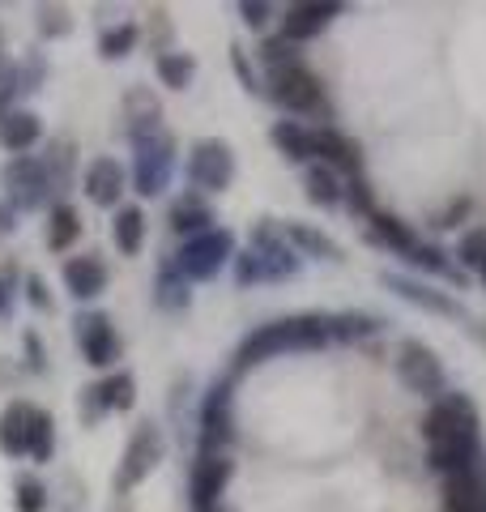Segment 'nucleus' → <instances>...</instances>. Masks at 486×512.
I'll return each mask as SVG.
<instances>
[{
  "label": "nucleus",
  "mask_w": 486,
  "mask_h": 512,
  "mask_svg": "<svg viewBox=\"0 0 486 512\" xmlns=\"http://www.w3.org/2000/svg\"><path fill=\"white\" fill-rule=\"evenodd\" d=\"M423 436H427V453L431 466L444 474H461L474 457V440H478V414L465 397H440L423 419Z\"/></svg>",
  "instance_id": "f257e3e1"
},
{
  "label": "nucleus",
  "mask_w": 486,
  "mask_h": 512,
  "mask_svg": "<svg viewBox=\"0 0 486 512\" xmlns=\"http://www.w3.org/2000/svg\"><path fill=\"white\" fill-rule=\"evenodd\" d=\"M333 338V320L329 316H295V320H278V325L256 329L248 342L239 346V367H252L261 359H273L282 350H316Z\"/></svg>",
  "instance_id": "f03ea898"
},
{
  "label": "nucleus",
  "mask_w": 486,
  "mask_h": 512,
  "mask_svg": "<svg viewBox=\"0 0 486 512\" xmlns=\"http://www.w3.org/2000/svg\"><path fill=\"white\" fill-rule=\"evenodd\" d=\"M188 180L197 188H205V192H222L226 184L235 180V154H231V146L218 141V137L197 141L192 154H188Z\"/></svg>",
  "instance_id": "7ed1b4c3"
},
{
  "label": "nucleus",
  "mask_w": 486,
  "mask_h": 512,
  "mask_svg": "<svg viewBox=\"0 0 486 512\" xmlns=\"http://www.w3.org/2000/svg\"><path fill=\"white\" fill-rule=\"evenodd\" d=\"M231 235L226 231H205L197 239H188L184 252H180V261H175V269L188 278V282H205V278H214L218 269L231 261Z\"/></svg>",
  "instance_id": "20e7f679"
},
{
  "label": "nucleus",
  "mask_w": 486,
  "mask_h": 512,
  "mask_svg": "<svg viewBox=\"0 0 486 512\" xmlns=\"http://www.w3.org/2000/svg\"><path fill=\"white\" fill-rule=\"evenodd\" d=\"M397 376L410 393H423V397H435L444 389V367L435 359V350L423 346V342H401L397 346Z\"/></svg>",
  "instance_id": "39448f33"
},
{
  "label": "nucleus",
  "mask_w": 486,
  "mask_h": 512,
  "mask_svg": "<svg viewBox=\"0 0 486 512\" xmlns=\"http://www.w3.org/2000/svg\"><path fill=\"white\" fill-rule=\"evenodd\" d=\"M269 94H273V99H278L286 111H316V107H320V82L303 69L299 60L269 69Z\"/></svg>",
  "instance_id": "423d86ee"
},
{
  "label": "nucleus",
  "mask_w": 486,
  "mask_h": 512,
  "mask_svg": "<svg viewBox=\"0 0 486 512\" xmlns=\"http://www.w3.org/2000/svg\"><path fill=\"white\" fill-rule=\"evenodd\" d=\"M158 461H162V436H158V427L154 423H141L133 431V440H128V448H124V466L116 474L120 491L145 483V478L158 470Z\"/></svg>",
  "instance_id": "0eeeda50"
},
{
  "label": "nucleus",
  "mask_w": 486,
  "mask_h": 512,
  "mask_svg": "<svg viewBox=\"0 0 486 512\" xmlns=\"http://www.w3.org/2000/svg\"><path fill=\"white\" fill-rule=\"evenodd\" d=\"M5 188H9V201L18 205V210H35L47 192V167L39 158H26L18 154L13 163L5 167Z\"/></svg>",
  "instance_id": "6e6552de"
},
{
  "label": "nucleus",
  "mask_w": 486,
  "mask_h": 512,
  "mask_svg": "<svg viewBox=\"0 0 486 512\" xmlns=\"http://www.w3.org/2000/svg\"><path fill=\"white\" fill-rule=\"evenodd\" d=\"M77 342H81V355H86L90 367H111L120 359V338L103 312L77 320Z\"/></svg>",
  "instance_id": "1a4fd4ad"
},
{
  "label": "nucleus",
  "mask_w": 486,
  "mask_h": 512,
  "mask_svg": "<svg viewBox=\"0 0 486 512\" xmlns=\"http://www.w3.org/2000/svg\"><path fill=\"white\" fill-rule=\"evenodd\" d=\"M226 478H231V461H226L222 453H201L197 466H192V508L214 512Z\"/></svg>",
  "instance_id": "9d476101"
},
{
  "label": "nucleus",
  "mask_w": 486,
  "mask_h": 512,
  "mask_svg": "<svg viewBox=\"0 0 486 512\" xmlns=\"http://www.w3.org/2000/svg\"><path fill=\"white\" fill-rule=\"evenodd\" d=\"M81 184H86V197L94 201V205H120V197H124V167L116 163V158H90V167H86V175H81Z\"/></svg>",
  "instance_id": "9b49d317"
},
{
  "label": "nucleus",
  "mask_w": 486,
  "mask_h": 512,
  "mask_svg": "<svg viewBox=\"0 0 486 512\" xmlns=\"http://www.w3.org/2000/svg\"><path fill=\"white\" fill-rule=\"evenodd\" d=\"M30 427H35V406L9 402L5 414H0V453L30 457Z\"/></svg>",
  "instance_id": "f8f14e48"
},
{
  "label": "nucleus",
  "mask_w": 486,
  "mask_h": 512,
  "mask_svg": "<svg viewBox=\"0 0 486 512\" xmlns=\"http://www.w3.org/2000/svg\"><path fill=\"white\" fill-rule=\"evenodd\" d=\"M124 116H128V133H133L137 141H150V137H158V124H162L158 94H150L145 86L128 90V94H124Z\"/></svg>",
  "instance_id": "ddd939ff"
},
{
  "label": "nucleus",
  "mask_w": 486,
  "mask_h": 512,
  "mask_svg": "<svg viewBox=\"0 0 486 512\" xmlns=\"http://www.w3.org/2000/svg\"><path fill=\"white\" fill-rule=\"evenodd\" d=\"M64 286H69L73 299H94L107 291V265L99 256H73L69 265H64Z\"/></svg>",
  "instance_id": "4468645a"
},
{
  "label": "nucleus",
  "mask_w": 486,
  "mask_h": 512,
  "mask_svg": "<svg viewBox=\"0 0 486 512\" xmlns=\"http://www.w3.org/2000/svg\"><path fill=\"white\" fill-rule=\"evenodd\" d=\"M167 171H171V154L167 146H158V141H137V192L145 197H154V192L167 184Z\"/></svg>",
  "instance_id": "2eb2a0df"
},
{
  "label": "nucleus",
  "mask_w": 486,
  "mask_h": 512,
  "mask_svg": "<svg viewBox=\"0 0 486 512\" xmlns=\"http://www.w3.org/2000/svg\"><path fill=\"white\" fill-rule=\"evenodd\" d=\"M312 141H316V154L324 158V167H329V171H346V175H359L363 171L359 146L346 141L342 133H333V128H320V133H312Z\"/></svg>",
  "instance_id": "dca6fc26"
},
{
  "label": "nucleus",
  "mask_w": 486,
  "mask_h": 512,
  "mask_svg": "<svg viewBox=\"0 0 486 512\" xmlns=\"http://www.w3.org/2000/svg\"><path fill=\"white\" fill-rule=\"evenodd\" d=\"M226 436H231V410H226V389L218 384L201 414V453H218Z\"/></svg>",
  "instance_id": "f3484780"
},
{
  "label": "nucleus",
  "mask_w": 486,
  "mask_h": 512,
  "mask_svg": "<svg viewBox=\"0 0 486 512\" xmlns=\"http://www.w3.org/2000/svg\"><path fill=\"white\" fill-rule=\"evenodd\" d=\"M333 13H337V5H290L286 26H282L286 43H299V39L320 35V30L333 22Z\"/></svg>",
  "instance_id": "a211bd4d"
},
{
  "label": "nucleus",
  "mask_w": 486,
  "mask_h": 512,
  "mask_svg": "<svg viewBox=\"0 0 486 512\" xmlns=\"http://www.w3.org/2000/svg\"><path fill=\"white\" fill-rule=\"evenodd\" d=\"M39 133H43V124L35 111H9V116L0 120V146L13 154H26L39 141Z\"/></svg>",
  "instance_id": "6ab92c4d"
},
{
  "label": "nucleus",
  "mask_w": 486,
  "mask_h": 512,
  "mask_svg": "<svg viewBox=\"0 0 486 512\" xmlns=\"http://www.w3.org/2000/svg\"><path fill=\"white\" fill-rule=\"evenodd\" d=\"M393 291L401 295V299H410V303H418V308H431V312H440V316H465V308L457 299H448V295H440V291H427V286H418V282H410V278H397V274H388L384 278Z\"/></svg>",
  "instance_id": "aec40b11"
},
{
  "label": "nucleus",
  "mask_w": 486,
  "mask_h": 512,
  "mask_svg": "<svg viewBox=\"0 0 486 512\" xmlns=\"http://www.w3.org/2000/svg\"><path fill=\"white\" fill-rule=\"evenodd\" d=\"M273 141H278V150H282L286 158H295V163H307V158H316V141H312V133H307L303 124H295V120L273 124Z\"/></svg>",
  "instance_id": "412c9836"
},
{
  "label": "nucleus",
  "mask_w": 486,
  "mask_h": 512,
  "mask_svg": "<svg viewBox=\"0 0 486 512\" xmlns=\"http://www.w3.org/2000/svg\"><path fill=\"white\" fill-rule=\"evenodd\" d=\"M111 235H116V248L124 256H137L141 244H145V214L137 210V205H124V210L116 214V227H111Z\"/></svg>",
  "instance_id": "4be33fe9"
},
{
  "label": "nucleus",
  "mask_w": 486,
  "mask_h": 512,
  "mask_svg": "<svg viewBox=\"0 0 486 512\" xmlns=\"http://www.w3.org/2000/svg\"><path fill=\"white\" fill-rule=\"evenodd\" d=\"M371 227H376V235L384 239L388 248H397V252H405V256H414L418 248H423V244H418V239H414V231L405 227V222L388 218V214H376V210H371Z\"/></svg>",
  "instance_id": "5701e85b"
},
{
  "label": "nucleus",
  "mask_w": 486,
  "mask_h": 512,
  "mask_svg": "<svg viewBox=\"0 0 486 512\" xmlns=\"http://www.w3.org/2000/svg\"><path fill=\"white\" fill-rule=\"evenodd\" d=\"M192 73H197V60H192L188 52H162L158 56V77L171 90H184L192 82Z\"/></svg>",
  "instance_id": "b1692460"
},
{
  "label": "nucleus",
  "mask_w": 486,
  "mask_h": 512,
  "mask_svg": "<svg viewBox=\"0 0 486 512\" xmlns=\"http://www.w3.org/2000/svg\"><path fill=\"white\" fill-rule=\"evenodd\" d=\"M77 235H81L77 210H73V205H56V210H52V227H47V244H52V248H69Z\"/></svg>",
  "instance_id": "393cba45"
},
{
  "label": "nucleus",
  "mask_w": 486,
  "mask_h": 512,
  "mask_svg": "<svg viewBox=\"0 0 486 512\" xmlns=\"http://www.w3.org/2000/svg\"><path fill=\"white\" fill-rule=\"evenodd\" d=\"M307 197H312L316 205H337L342 201V184H337V175L324 163L307 171Z\"/></svg>",
  "instance_id": "a878e982"
},
{
  "label": "nucleus",
  "mask_w": 486,
  "mask_h": 512,
  "mask_svg": "<svg viewBox=\"0 0 486 512\" xmlns=\"http://www.w3.org/2000/svg\"><path fill=\"white\" fill-rule=\"evenodd\" d=\"M286 235H290V244H295V248H303L307 256H329V261H333V256H342V248H337L333 239H324L320 231L303 227V222H295V227H290Z\"/></svg>",
  "instance_id": "bb28decb"
},
{
  "label": "nucleus",
  "mask_w": 486,
  "mask_h": 512,
  "mask_svg": "<svg viewBox=\"0 0 486 512\" xmlns=\"http://www.w3.org/2000/svg\"><path fill=\"white\" fill-rule=\"evenodd\" d=\"M99 402H103V410H128L133 406V376L120 372V376L103 380L99 384Z\"/></svg>",
  "instance_id": "cd10ccee"
},
{
  "label": "nucleus",
  "mask_w": 486,
  "mask_h": 512,
  "mask_svg": "<svg viewBox=\"0 0 486 512\" xmlns=\"http://www.w3.org/2000/svg\"><path fill=\"white\" fill-rule=\"evenodd\" d=\"M205 222H209V210H205V205H197V201H180L171 210V227L184 231V235L192 231V239L205 235Z\"/></svg>",
  "instance_id": "c85d7f7f"
},
{
  "label": "nucleus",
  "mask_w": 486,
  "mask_h": 512,
  "mask_svg": "<svg viewBox=\"0 0 486 512\" xmlns=\"http://www.w3.org/2000/svg\"><path fill=\"white\" fill-rule=\"evenodd\" d=\"M133 43H137V26L124 22V26H111L107 35L99 39V52H103L107 60H120V56L133 52Z\"/></svg>",
  "instance_id": "c756f323"
},
{
  "label": "nucleus",
  "mask_w": 486,
  "mask_h": 512,
  "mask_svg": "<svg viewBox=\"0 0 486 512\" xmlns=\"http://www.w3.org/2000/svg\"><path fill=\"white\" fill-rule=\"evenodd\" d=\"M13 508L18 512H43L47 508V491L39 478H18V487H13Z\"/></svg>",
  "instance_id": "7c9ffc66"
},
{
  "label": "nucleus",
  "mask_w": 486,
  "mask_h": 512,
  "mask_svg": "<svg viewBox=\"0 0 486 512\" xmlns=\"http://www.w3.org/2000/svg\"><path fill=\"white\" fill-rule=\"evenodd\" d=\"M52 436H56L52 414L35 410V427H30V457H35V461H47V457H52Z\"/></svg>",
  "instance_id": "2f4dec72"
},
{
  "label": "nucleus",
  "mask_w": 486,
  "mask_h": 512,
  "mask_svg": "<svg viewBox=\"0 0 486 512\" xmlns=\"http://www.w3.org/2000/svg\"><path fill=\"white\" fill-rule=\"evenodd\" d=\"M363 333H376L371 316H333V338H363Z\"/></svg>",
  "instance_id": "473e14b6"
},
{
  "label": "nucleus",
  "mask_w": 486,
  "mask_h": 512,
  "mask_svg": "<svg viewBox=\"0 0 486 512\" xmlns=\"http://www.w3.org/2000/svg\"><path fill=\"white\" fill-rule=\"evenodd\" d=\"M457 256L465 265H478L482 269V261H486V227H478V231H469L465 239H461V248H457Z\"/></svg>",
  "instance_id": "72a5a7b5"
},
{
  "label": "nucleus",
  "mask_w": 486,
  "mask_h": 512,
  "mask_svg": "<svg viewBox=\"0 0 486 512\" xmlns=\"http://www.w3.org/2000/svg\"><path fill=\"white\" fill-rule=\"evenodd\" d=\"M18 86H22V73L0 60V120L9 116V103H13V94H18Z\"/></svg>",
  "instance_id": "f704fd0d"
},
{
  "label": "nucleus",
  "mask_w": 486,
  "mask_h": 512,
  "mask_svg": "<svg viewBox=\"0 0 486 512\" xmlns=\"http://www.w3.org/2000/svg\"><path fill=\"white\" fill-rule=\"evenodd\" d=\"M39 30H43V35H69V30H73L69 9H52V5H43V9H39Z\"/></svg>",
  "instance_id": "c9c22d12"
},
{
  "label": "nucleus",
  "mask_w": 486,
  "mask_h": 512,
  "mask_svg": "<svg viewBox=\"0 0 486 512\" xmlns=\"http://www.w3.org/2000/svg\"><path fill=\"white\" fill-rule=\"evenodd\" d=\"M175 274H180V269H171V274H167V282H162L158 291H162V303H171V308H180V303H184L188 295H184V282L175 278Z\"/></svg>",
  "instance_id": "e433bc0d"
},
{
  "label": "nucleus",
  "mask_w": 486,
  "mask_h": 512,
  "mask_svg": "<svg viewBox=\"0 0 486 512\" xmlns=\"http://www.w3.org/2000/svg\"><path fill=\"white\" fill-rule=\"evenodd\" d=\"M26 299L35 303L39 312H47V308H52V299H47V286H43V278H35V274L26 278Z\"/></svg>",
  "instance_id": "4c0bfd02"
},
{
  "label": "nucleus",
  "mask_w": 486,
  "mask_h": 512,
  "mask_svg": "<svg viewBox=\"0 0 486 512\" xmlns=\"http://www.w3.org/2000/svg\"><path fill=\"white\" fill-rule=\"evenodd\" d=\"M243 18H248V26H265V18H269V5L261 0V5H256V0H243Z\"/></svg>",
  "instance_id": "58836bf2"
},
{
  "label": "nucleus",
  "mask_w": 486,
  "mask_h": 512,
  "mask_svg": "<svg viewBox=\"0 0 486 512\" xmlns=\"http://www.w3.org/2000/svg\"><path fill=\"white\" fill-rule=\"evenodd\" d=\"M9 308H13V291L0 282V316H9Z\"/></svg>",
  "instance_id": "ea45409f"
},
{
  "label": "nucleus",
  "mask_w": 486,
  "mask_h": 512,
  "mask_svg": "<svg viewBox=\"0 0 486 512\" xmlns=\"http://www.w3.org/2000/svg\"><path fill=\"white\" fill-rule=\"evenodd\" d=\"M0 231H13V210H5V205H0Z\"/></svg>",
  "instance_id": "a19ab883"
},
{
  "label": "nucleus",
  "mask_w": 486,
  "mask_h": 512,
  "mask_svg": "<svg viewBox=\"0 0 486 512\" xmlns=\"http://www.w3.org/2000/svg\"><path fill=\"white\" fill-rule=\"evenodd\" d=\"M482 282H486V261H482Z\"/></svg>",
  "instance_id": "79ce46f5"
}]
</instances>
